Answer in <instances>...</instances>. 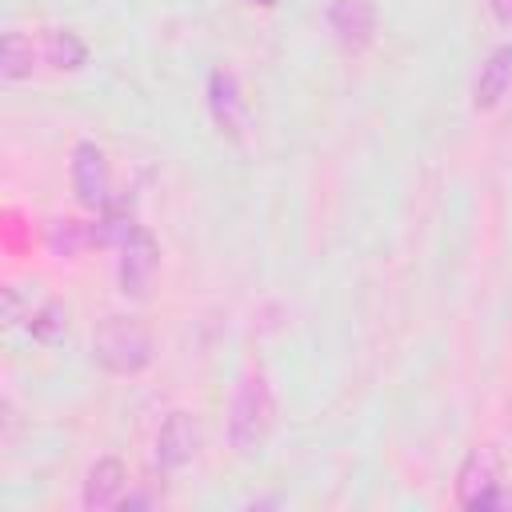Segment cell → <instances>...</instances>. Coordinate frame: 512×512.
Instances as JSON below:
<instances>
[{
	"label": "cell",
	"instance_id": "cell-2",
	"mask_svg": "<svg viewBox=\"0 0 512 512\" xmlns=\"http://www.w3.org/2000/svg\"><path fill=\"white\" fill-rule=\"evenodd\" d=\"M152 332L136 320V316H104L96 328H92V360L112 372V376H136L152 364Z\"/></svg>",
	"mask_w": 512,
	"mask_h": 512
},
{
	"label": "cell",
	"instance_id": "cell-15",
	"mask_svg": "<svg viewBox=\"0 0 512 512\" xmlns=\"http://www.w3.org/2000/svg\"><path fill=\"white\" fill-rule=\"evenodd\" d=\"M28 332L40 340V344H56L64 332H68V308L60 300H44L40 308L28 312Z\"/></svg>",
	"mask_w": 512,
	"mask_h": 512
},
{
	"label": "cell",
	"instance_id": "cell-5",
	"mask_svg": "<svg viewBox=\"0 0 512 512\" xmlns=\"http://www.w3.org/2000/svg\"><path fill=\"white\" fill-rule=\"evenodd\" d=\"M72 188H76V200L84 208H104L112 200V176H108V156L96 140H80L72 148Z\"/></svg>",
	"mask_w": 512,
	"mask_h": 512
},
{
	"label": "cell",
	"instance_id": "cell-3",
	"mask_svg": "<svg viewBox=\"0 0 512 512\" xmlns=\"http://www.w3.org/2000/svg\"><path fill=\"white\" fill-rule=\"evenodd\" d=\"M456 504L472 508V512H488V508L508 504V496H504V460L492 444H476L460 460V468H456Z\"/></svg>",
	"mask_w": 512,
	"mask_h": 512
},
{
	"label": "cell",
	"instance_id": "cell-11",
	"mask_svg": "<svg viewBox=\"0 0 512 512\" xmlns=\"http://www.w3.org/2000/svg\"><path fill=\"white\" fill-rule=\"evenodd\" d=\"M40 56L44 64H52L56 72H76L88 64V44L84 36H76L72 28H48L40 36Z\"/></svg>",
	"mask_w": 512,
	"mask_h": 512
},
{
	"label": "cell",
	"instance_id": "cell-16",
	"mask_svg": "<svg viewBox=\"0 0 512 512\" xmlns=\"http://www.w3.org/2000/svg\"><path fill=\"white\" fill-rule=\"evenodd\" d=\"M488 8L500 24H512V0H488Z\"/></svg>",
	"mask_w": 512,
	"mask_h": 512
},
{
	"label": "cell",
	"instance_id": "cell-13",
	"mask_svg": "<svg viewBox=\"0 0 512 512\" xmlns=\"http://www.w3.org/2000/svg\"><path fill=\"white\" fill-rule=\"evenodd\" d=\"M36 68V44L24 32H4L0 44V76L4 80H28Z\"/></svg>",
	"mask_w": 512,
	"mask_h": 512
},
{
	"label": "cell",
	"instance_id": "cell-1",
	"mask_svg": "<svg viewBox=\"0 0 512 512\" xmlns=\"http://www.w3.org/2000/svg\"><path fill=\"white\" fill-rule=\"evenodd\" d=\"M272 424H276V392H272V380L260 368H252V372H244V380L236 384L232 404H228V444L240 456H256L264 448Z\"/></svg>",
	"mask_w": 512,
	"mask_h": 512
},
{
	"label": "cell",
	"instance_id": "cell-8",
	"mask_svg": "<svg viewBox=\"0 0 512 512\" xmlns=\"http://www.w3.org/2000/svg\"><path fill=\"white\" fill-rule=\"evenodd\" d=\"M124 488H128V468L120 456H100L88 472H84V488H80V504L88 512H104V508H116L124 500Z\"/></svg>",
	"mask_w": 512,
	"mask_h": 512
},
{
	"label": "cell",
	"instance_id": "cell-4",
	"mask_svg": "<svg viewBox=\"0 0 512 512\" xmlns=\"http://www.w3.org/2000/svg\"><path fill=\"white\" fill-rule=\"evenodd\" d=\"M156 264H160V244L148 228H132L128 240L120 244V264H116V280H120V292L124 296H144L152 276H156Z\"/></svg>",
	"mask_w": 512,
	"mask_h": 512
},
{
	"label": "cell",
	"instance_id": "cell-17",
	"mask_svg": "<svg viewBox=\"0 0 512 512\" xmlns=\"http://www.w3.org/2000/svg\"><path fill=\"white\" fill-rule=\"evenodd\" d=\"M252 4H264V8H272V4H276V0H252Z\"/></svg>",
	"mask_w": 512,
	"mask_h": 512
},
{
	"label": "cell",
	"instance_id": "cell-9",
	"mask_svg": "<svg viewBox=\"0 0 512 512\" xmlns=\"http://www.w3.org/2000/svg\"><path fill=\"white\" fill-rule=\"evenodd\" d=\"M508 88H512V44H496L472 80V108L492 112L508 96Z\"/></svg>",
	"mask_w": 512,
	"mask_h": 512
},
{
	"label": "cell",
	"instance_id": "cell-6",
	"mask_svg": "<svg viewBox=\"0 0 512 512\" xmlns=\"http://www.w3.org/2000/svg\"><path fill=\"white\" fill-rule=\"evenodd\" d=\"M196 448H200V424H196V416L184 412V408L168 412L164 424H160V432H156V448H152L156 468L160 472H180L184 464H192Z\"/></svg>",
	"mask_w": 512,
	"mask_h": 512
},
{
	"label": "cell",
	"instance_id": "cell-14",
	"mask_svg": "<svg viewBox=\"0 0 512 512\" xmlns=\"http://www.w3.org/2000/svg\"><path fill=\"white\" fill-rule=\"evenodd\" d=\"M44 240H48V252H52V256H76V252L92 240V228H84V224L72 220V216H56V220L48 224Z\"/></svg>",
	"mask_w": 512,
	"mask_h": 512
},
{
	"label": "cell",
	"instance_id": "cell-7",
	"mask_svg": "<svg viewBox=\"0 0 512 512\" xmlns=\"http://www.w3.org/2000/svg\"><path fill=\"white\" fill-rule=\"evenodd\" d=\"M324 20H328V32L336 36V44L348 52H364L376 40V4L372 0H328Z\"/></svg>",
	"mask_w": 512,
	"mask_h": 512
},
{
	"label": "cell",
	"instance_id": "cell-12",
	"mask_svg": "<svg viewBox=\"0 0 512 512\" xmlns=\"http://www.w3.org/2000/svg\"><path fill=\"white\" fill-rule=\"evenodd\" d=\"M96 224H92V244H124L128 232L136 228V216H132V200L120 196V200H108L104 208H96Z\"/></svg>",
	"mask_w": 512,
	"mask_h": 512
},
{
	"label": "cell",
	"instance_id": "cell-10",
	"mask_svg": "<svg viewBox=\"0 0 512 512\" xmlns=\"http://www.w3.org/2000/svg\"><path fill=\"white\" fill-rule=\"evenodd\" d=\"M208 112H212L216 128L228 132V136H236L244 128V96H240L236 72L212 68V76H208Z\"/></svg>",
	"mask_w": 512,
	"mask_h": 512
}]
</instances>
